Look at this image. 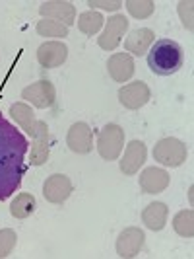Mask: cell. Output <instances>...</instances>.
<instances>
[{
	"mask_svg": "<svg viewBox=\"0 0 194 259\" xmlns=\"http://www.w3.org/2000/svg\"><path fill=\"white\" fill-rule=\"evenodd\" d=\"M27 148L26 137L0 113V201H6L22 185Z\"/></svg>",
	"mask_w": 194,
	"mask_h": 259,
	"instance_id": "1",
	"label": "cell"
},
{
	"mask_svg": "<svg viewBox=\"0 0 194 259\" xmlns=\"http://www.w3.org/2000/svg\"><path fill=\"white\" fill-rule=\"evenodd\" d=\"M184 51L173 39H157L148 55V66L157 76H171L182 66Z\"/></svg>",
	"mask_w": 194,
	"mask_h": 259,
	"instance_id": "2",
	"label": "cell"
},
{
	"mask_svg": "<svg viewBox=\"0 0 194 259\" xmlns=\"http://www.w3.org/2000/svg\"><path fill=\"white\" fill-rule=\"evenodd\" d=\"M186 144L181 143L179 139H161L159 143L154 146V158L155 162H159L161 166H167V168H179L186 162Z\"/></svg>",
	"mask_w": 194,
	"mask_h": 259,
	"instance_id": "3",
	"label": "cell"
},
{
	"mask_svg": "<svg viewBox=\"0 0 194 259\" xmlns=\"http://www.w3.org/2000/svg\"><path fill=\"white\" fill-rule=\"evenodd\" d=\"M10 115L22 127V131H26L27 135H31V139H49L47 123L35 119V113L31 111V107L26 102H18V104L10 105Z\"/></svg>",
	"mask_w": 194,
	"mask_h": 259,
	"instance_id": "4",
	"label": "cell"
},
{
	"mask_svg": "<svg viewBox=\"0 0 194 259\" xmlns=\"http://www.w3.org/2000/svg\"><path fill=\"white\" fill-rule=\"evenodd\" d=\"M124 146V131L115 123H109L97 137V150L103 160H116Z\"/></svg>",
	"mask_w": 194,
	"mask_h": 259,
	"instance_id": "5",
	"label": "cell"
},
{
	"mask_svg": "<svg viewBox=\"0 0 194 259\" xmlns=\"http://www.w3.org/2000/svg\"><path fill=\"white\" fill-rule=\"evenodd\" d=\"M22 100L29 102L31 105H35L39 109H47L54 105V100H56V90L49 80H39L35 84L27 86L22 92Z\"/></svg>",
	"mask_w": 194,
	"mask_h": 259,
	"instance_id": "6",
	"label": "cell"
},
{
	"mask_svg": "<svg viewBox=\"0 0 194 259\" xmlns=\"http://www.w3.org/2000/svg\"><path fill=\"white\" fill-rule=\"evenodd\" d=\"M128 29V20L120 14H116L113 18H109V22L105 24V31L97 37V43L103 51H115L118 43L122 41L124 31Z\"/></svg>",
	"mask_w": 194,
	"mask_h": 259,
	"instance_id": "7",
	"label": "cell"
},
{
	"mask_svg": "<svg viewBox=\"0 0 194 259\" xmlns=\"http://www.w3.org/2000/svg\"><path fill=\"white\" fill-rule=\"evenodd\" d=\"M39 12L45 20H54L58 24H64L70 27L76 20V6L72 2H62V0H49L39 6Z\"/></svg>",
	"mask_w": 194,
	"mask_h": 259,
	"instance_id": "8",
	"label": "cell"
},
{
	"mask_svg": "<svg viewBox=\"0 0 194 259\" xmlns=\"http://www.w3.org/2000/svg\"><path fill=\"white\" fill-rule=\"evenodd\" d=\"M150 96H152V92L148 88V84L136 80V82L124 84L118 90V102L126 109H140L150 102Z\"/></svg>",
	"mask_w": 194,
	"mask_h": 259,
	"instance_id": "9",
	"label": "cell"
},
{
	"mask_svg": "<svg viewBox=\"0 0 194 259\" xmlns=\"http://www.w3.org/2000/svg\"><path fill=\"white\" fill-rule=\"evenodd\" d=\"M72 193V182L64 174H52L43 185V195L52 205H62Z\"/></svg>",
	"mask_w": 194,
	"mask_h": 259,
	"instance_id": "10",
	"label": "cell"
},
{
	"mask_svg": "<svg viewBox=\"0 0 194 259\" xmlns=\"http://www.w3.org/2000/svg\"><path fill=\"white\" fill-rule=\"evenodd\" d=\"M146 236L138 226H128L122 232L118 234L116 240V253L120 257H134L140 253V249L144 247Z\"/></svg>",
	"mask_w": 194,
	"mask_h": 259,
	"instance_id": "11",
	"label": "cell"
},
{
	"mask_svg": "<svg viewBox=\"0 0 194 259\" xmlns=\"http://www.w3.org/2000/svg\"><path fill=\"white\" fill-rule=\"evenodd\" d=\"M66 144L72 152L76 154H88L93 148V131L88 123H74L68 135H66Z\"/></svg>",
	"mask_w": 194,
	"mask_h": 259,
	"instance_id": "12",
	"label": "cell"
},
{
	"mask_svg": "<svg viewBox=\"0 0 194 259\" xmlns=\"http://www.w3.org/2000/svg\"><path fill=\"white\" fill-rule=\"evenodd\" d=\"M68 59V47L62 41H47L37 49V61L43 68H56Z\"/></svg>",
	"mask_w": 194,
	"mask_h": 259,
	"instance_id": "13",
	"label": "cell"
},
{
	"mask_svg": "<svg viewBox=\"0 0 194 259\" xmlns=\"http://www.w3.org/2000/svg\"><path fill=\"white\" fill-rule=\"evenodd\" d=\"M146 154H148V150L142 141H130L124 150V156L120 160V171L124 176H134L146 162Z\"/></svg>",
	"mask_w": 194,
	"mask_h": 259,
	"instance_id": "14",
	"label": "cell"
},
{
	"mask_svg": "<svg viewBox=\"0 0 194 259\" xmlns=\"http://www.w3.org/2000/svg\"><path fill=\"white\" fill-rule=\"evenodd\" d=\"M169 187V174L161 168H146L140 174V189L144 193H161Z\"/></svg>",
	"mask_w": 194,
	"mask_h": 259,
	"instance_id": "15",
	"label": "cell"
},
{
	"mask_svg": "<svg viewBox=\"0 0 194 259\" xmlns=\"http://www.w3.org/2000/svg\"><path fill=\"white\" fill-rule=\"evenodd\" d=\"M107 68H109V76L113 78L115 82H126L132 78L134 74V61H132V55L128 53H115L109 63H107Z\"/></svg>",
	"mask_w": 194,
	"mask_h": 259,
	"instance_id": "16",
	"label": "cell"
},
{
	"mask_svg": "<svg viewBox=\"0 0 194 259\" xmlns=\"http://www.w3.org/2000/svg\"><path fill=\"white\" fill-rule=\"evenodd\" d=\"M155 41V33L150 29V27H140V29H134L130 31V35L124 41V49L128 51V55H136L140 57L144 53H148V49L154 45Z\"/></svg>",
	"mask_w": 194,
	"mask_h": 259,
	"instance_id": "17",
	"label": "cell"
},
{
	"mask_svg": "<svg viewBox=\"0 0 194 259\" xmlns=\"http://www.w3.org/2000/svg\"><path fill=\"white\" fill-rule=\"evenodd\" d=\"M167 214H169L167 205L155 201V203H150L148 207L144 208L142 222L146 224V228H150V230H154V232H159V230H163L165 224H167Z\"/></svg>",
	"mask_w": 194,
	"mask_h": 259,
	"instance_id": "18",
	"label": "cell"
},
{
	"mask_svg": "<svg viewBox=\"0 0 194 259\" xmlns=\"http://www.w3.org/2000/svg\"><path fill=\"white\" fill-rule=\"evenodd\" d=\"M33 210H35V197L31 193L16 195V199H14L12 205H10L12 217L14 219H20V221H24L29 214H33Z\"/></svg>",
	"mask_w": 194,
	"mask_h": 259,
	"instance_id": "19",
	"label": "cell"
},
{
	"mask_svg": "<svg viewBox=\"0 0 194 259\" xmlns=\"http://www.w3.org/2000/svg\"><path fill=\"white\" fill-rule=\"evenodd\" d=\"M103 22L105 20L101 14L90 10V12L80 14V18H78V29H80L82 33H86V35H95V33L101 29Z\"/></svg>",
	"mask_w": 194,
	"mask_h": 259,
	"instance_id": "20",
	"label": "cell"
},
{
	"mask_svg": "<svg viewBox=\"0 0 194 259\" xmlns=\"http://www.w3.org/2000/svg\"><path fill=\"white\" fill-rule=\"evenodd\" d=\"M173 228L175 232L182 236V238H192L194 236V212L190 208L186 210H181L175 214L173 219Z\"/></svg>",
	"mask_w": 194,
	"mask_h": 259,
	"instance_id": "21",
	"label": "cell"
},
{
	"mask_svg": "<svg viewBox=\"0 0 194 259\" xmlns=\"http://www.w3.org/2000/svg\"><path fill=\"white\" fill-rule=\"evenodd\" d=\"M35 29L41 37H68V27L54 20H41Z\"/></svg>",
	"mask_w": 194,
	"mask_h": 259,
	"instance_id": "22",
	"label": "cell"
},
{
	"mask_svg": "<svg viewBox=\"0 0 194 259\" xmlns=\"http://www.w3.org/2000/svg\"><path fill=\"white\" fill-rule=\"evenodd\" d=\"M47 160H49V139H33L31 166H43Z\"/></svg>",
	"mask_w": 194,
	"mask_h": 259,
	"instance_id": "23",
	"label": "cell"
},
{
	"mask_svg": "<svg viewBox=\"0 0 194 259\" xmlns=\"http://www.w3.org/2000/svg\"><path fill=\"white\" fill-rule=\"evenodd\" d=\"M124 6H126V10L130 12V16H134L138 20H144V18L152 16L155 4L152 0H128Z\"/></svg>",
	"mask_w": 194,
	"mask_h": 259,
	"instance_id": "24",
	"label": "cell"
},
{
	"mask_svg": "<svg viewBox=\"0 0 194 259\" xmlns=\"http://www.w3.org/2000/svg\"><path fill=\"white\" fill-rule=\"evenodd\" d=\"M16 240H18V236L12 228L0 230V259L8 257L12 253V249L16 247Z\"/></svg>",
	"mask_w": 194,
	"mask_h": 259,
	"instance_id": "25",
	"label": "cell"
},
{
	"mask_svg": "<svg viewBox=\"0 0 194 259\" xmlns=\"http://www.w3.org/2000/svg\"><path fill=\"white\" fill-rule=\"evenodd\" d=\"M179 14L184 27L192 31V2H179Z\"/></svg>",
	"mask_w": 194,
	"mask_h": 259,
	"instance_id": "26",
	"label": "cell"
},
{
	"mask_svg": "<svg viewBox=\"0 0 194 259\" xmlns=\"http://www.w3.org/2000/svg\"><path fill=\"white\" fill-rule=\"evenodd\" d=\"M88 6L91 8H101V10H111V12H116L120 6H122V2L120 0H90L88 2Z\"/></svg>",
	"mask_w": 194,
	"mask_h": 259,
	"instance_id": "27",
	"label": "cell"
}]
</instances>
